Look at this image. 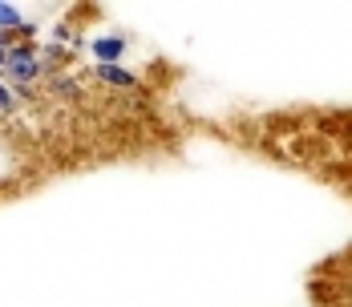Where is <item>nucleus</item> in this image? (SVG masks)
<instances>
[{"label":"nucleus","instance_id":"obj_4","mask_svg":"<svg viewBox=\"0 0 352 307\" xmlns=\"http://www.w3.org/2000/svg\"><path fill=\"white\" fill-rule=\"evenodd\" d=\"M25 25H29V21H25V12H21L16 4L0 0V33H8V36H12V33H21Z\"/></svg>","mask_w":352,"mask_h":307},{"label":"nucleus","instance_id":"obj_1","mask_svg":"<svg viewBox=\"0 0 352 307\" xmlns=\"http://www.w3.org/2000/svg\"><path fill=\"white\" fill-rule=\"evenodd\" d=\"M45 73V61H41V49H36V41H21V45H12L8 49V57H4V65H0V77L4 81H12V85H33L36 77Z\"/></svg>","mask_w":352,"mask_h":307},{"label":"nucleus","instance_id":"obj_2","mask_svg":"<svg viewBox=\"0 0 352 307\" xmlns=\"http://www.w3.org/2000/svg\"><path fill=\"white\" fill-rule=\"evenodd\" d=\"M126 49H130V41L118 36V33H106V36H94V41H89V53H94L98 65H122Z\"/></svg>","mask_w":352,"mask_h":307},{"label":"nucleus","instance_id":"obj_5","mask_svg":"<svg viewBox=\"0 0 352 307\" xmlns=\"http://www.w3.org/2000/svg\"><path fill=\"white\" fill-rule=\"evenodd\" d=\"M8 109H12V89L0 81V113H8Z\"/></svg>","mask_w":352,"mask_h":307},{"label":"nucleus","instance_id":"obj_3","mask_svg":"<svg viewBox=\"0 0 352 307\" xmlns=\"http://www.w3.org/2000/svg\"><path fill=\"white\" fill-rule=\"evenodd\" d=\"M94 77L113 89H138V73H130L126 65H94Z\"/></svg>","mask_w":352,"mask_h":307},{"label":"nucleus","instance_id":"obj_7","mask_svg":"<svg viewBox=\"0 0 352 307\" xmlns=\"http://www.w3.org/2000/svg\"><path fill=\"white\" fill-rule=\"evenodd\" d=\"M8 49H12V41H8V33H0V65H4V57H8Z\"/></svg>","mask_w":352,"mask_h":307},{"label":"nucleus","instance_id":"obj_6","mask_svg":"<svg viewBox=\"0 0 352 307\" xmlns=\"http://www.w3.org/2000/svg\"><path fill=\"white\" fill-rule=\"evenodd\" d=\"M57 89H61V93H69V98H77V85L65 81V77H57Z\"/></svg>","mask_w":352,"mask_h":307}]
</instances>
